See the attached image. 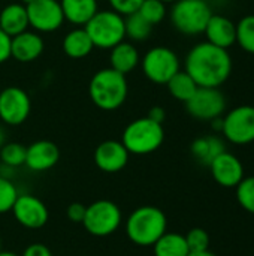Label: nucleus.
I'll return each instance as SVG.
<instances>
[{"mask_svg": "<svg viewBox=\"0 0 254 256\" xmlns=\"http://www.w3.org/2000/svg\"><path fill=\"white\" fill-rule=\"evenodd\" d=\"M91 102L103 111H115L123 106L129 94L126 75L105 68L97 70L88 84Z\"/></svg>", "mask_w": 254, "mask_h": 256, "instance_id": "obj_3", "label": "nucleus"}, {"mask_svg": "<svg viewBox=\"0 0 254 256\" xmlns=\"http://www.w3.org/2000/svg\"><path fill=\"white\" fill-rule=\"evenodd\" d=\"M130 153L123 146L121 141L106 140L100 142L94 150V164L96 166L108 174H114L121 171L129 162Z\"/></svg>", "mask_w": 254, "mask_h": 256, "instance_id": "obj_14", "label": "nucleus"}, {"mask_svg": "<svg viewBox=\"0 0 254 256\" xmlns=\"http://www.w3.org/2000/svg\"><path fill=\"white\" fill-rule=\"evenodd\" d=\"M123 222V213L120 207L109 200H97L87 206L82 225L85 231L93 237L112 236Z\"/></svg>", "mask_w": 254, "mask_h": 256, "instance_id": "obj_7", "label": "nucleus"}, {"mask_svg": "<svg viewBox=\"0 0 254 256\" xmlns=\"http://www.w3.org/2000/svg\"><path fill=\"white\" fill-rule=\"evenodd\" d=\"M28 27L27 8L22 3H9L0 10V28L7 36H16Z\"/></svg>", "mask_w": 254, "mask_h": 256, "instance_id": "obj_19", "label": "nucleus"}, {"mask_svg": "<svg viewBox=\"0 0 254 256\" xmlns=\"http://www.w3.org/2000/svg\"><path fill=\"white\" fill-rule=\"evenodd\" d=\"M222 132L225 138L235 146L254 142V106L241 105L231 110L223 117Z\"/></svg>", "mask_w": 254, "mask_h": 256, "instance_id": "obj_9", "label": "nucleus"}, {"mask_svg": "<svg viewBox=\"0 0 254 256\" xmlns=\"http://www.w3.org/2000/svg\"><path fill=\"white\" fill-rule=\"evenodd\" d=\"M162 2H163V3H166V4H168V3H175V2H177V0H162Z\"/></svg>", "mask_w": 254, "mask_h": 256, "instance_id": "obj_42", "label": "nucleus"}, {"mask_svg": "<svg viewBox=\"0 0 254 256\" xmlns=\"http://www.w3.org/2000/svg\"><path fill=\"white\" fill-rule=\"evenodd\" d=\"M204 33L207 36V42L225 50H229L237 44V24L225 15L213 14Z\"/></svg>", "mask_w": 254, "mask_h": 256, "instance_id": "obj_18", "label": "nucleus"}, {"mask_svg": "<svg viewBox=\"0 0 254 256\" xmlns=\"http://www.w3.org/2000/svg\"><path fill=\"white\" fill-rule=\"evenodd\" d=\"M31 111L28 93L21 87H6L0 90V120L9 126L22 124Z\"/></svg>", "mask_w": 254, "mask_h": 256, "instance_id": "obj_11", "label": "nucleus"}, {"mask_svg": "<svg viewBox=\"0 0 254 256\" xmlns=\"http://www.w3.org/2000/svg\"><path fill=\"white\" fill-rule=\"evenodd\" d=\"M61 46L64 54L70 58H84L94 50L93 40L84 27H75L67 32Z\"/></svg>", "mask_w": 254, "mask_h": 256, "instance_id": "obj_22", "label": "nucleus"}, {"mask_svg": "<svg viewBox=\"0 0 254 256\" xmlns=\"http://www.w3.org/2000/svg\"><path fill=\"white\" fill-rule=\"evenodd\" d=\"M45 42L37 32L25 30L10 38V57L19 63H31L43 52Z\"/></svg>", "mask_w": 254, "mask_h": 256, "instance_id": "obj_17", "label": "nucleus"}, {"mask_svg": "<svg viewBox=\"0 0 254 256\" xmlns=\"http://www.w3.org/2000/svg\"><path fill=\"white\" fill-rule=\"evenodd\" d=\"M18 195L19 194L13 183L9 178L0 176V214L9 213L12 210Z\"/></svg>", "mask_w": 254, "mask_h": 256, "instance_id": "obj_31", "label": "nucleus"}, {"mask_svg": "<svg viewBox=\"0 0 254 256\" xmlns=\"http://www.w3.org/2000/svg\"><path fill=\"white\" fill-rule=\"evenodd\" d=\"M64 21L76 27H84L99 10L97 0H60Z\"/></svg>", "mask_w": 254, "mask_h": 256, "instance_id": "obj_21", "label": "nucleus"}, {"mask_svg": "<svg viewBox=\"0 0 254 256\" xmlns=\"http://www.w3.org/2000/svg\"><path fill=\"white\" fill-rule=\"evenodd\" d=\"M189 256H217L214 255L213 252H210V250H204V252H190Z\"/></svg>", "mask_w": 254, "mask_h": 256, "instance_id": "obj_38", "label": "nucleus"}, {"mask_svg": "<svg viewBox=\"0 0 254 256\" xmlns=\"http://www.w3.org/2000/svg\"><path fill=\"white\" fill-rule=\"evenodd\" d=\"M144 75L154 84H166L180 69V58L168 46H154L141 58Z\"/></svg>", "mask_w": 254, "mask_h": 256, "instance_id": "obj_8", "label": "nucleus"}, {"mask_svg": "<svg viewBox=\"0 0 254 256\" xmlns=\"http://www.w3.org/2000/svg\"><path fill=\"white\" fill-rule=\"evenodd\" d=\"M21 256H52V254L48 246H45L42 243H33L24 249Z\"/></svg>", "mask_w": 254, "mask_h": 256, "instance_id": "obj_36", "label": "nucleus"}, {"mask_svg": "<svg viewBox=\"0 0 254 256\" xmlns=\"http://www.w3.org/2000/svg\"><path fill=\"white\" fill-rule=\"evenodd\" d=\"M127 238L141 248L153 244L166 232L168 219L163 210L154 206H142L133 210L124 225Z\"/></svg>", "mask_w": 254, "mask_h": 256, "instance_id": "obj_2", "label": "nucleus"}, {"mask_svg": "<svg viewBox=\"0 0 254 256\" xmlns=\"http://www.w3.org/2000/svg\"><path fill=\"white\" fill-rule=\"evenodd\" d=\"M237 44L249 54H254V14L237 22Z\"/></svg>", "mask_w": 254, "mask_h": 256, "instance_id": "obj_27", "label": "nucleus"}, {"mask_svg": "<svg viewBox=\"0 0 254 256\" xmlns=\"http://www.w3.org/2000/svg\"><path fill=\"white\" fill-rule=\"evenodd\" d=\"M187 246L190 252H204L210 250V236L205 230L202 228H193L190 230L186 236Z\"/></svg>", "mask_w": 254, "mask_h": 256, "instance_id": "obj_32", "label": "nucleus"}, {"mask_svg": "<svg viewBox=\"0 0 254 256\" xmlns=\"http://www.w3.org/2000/svg\"><path fill=\"white\" fill-rule=\"evenodd\" d=\"M109 63H111V66H109L111 69H114L123 75H127L133 69L138 68V64L141 63V57L133 44L123 40L111 48Z\"/></svg>", "mask_w": 254, "mask_h": 256, "instance_id": "obj_20", "label": "nucleus"}, {"mask_svg": "<svg viewBox=\"0 0 254 256\" xmlns=\"http://www.w3.org/2000/svg\"><path fill=\"white\" fill-rule=\"evenodd\" d=\"M10 212L16 222L27 230H39L45 226L49 219V212L45 202L30 194L18 195Z\"/></svg>", "mask_w": 254, "mask_h": 256, "instance_id": "obj_13", "label": "nucleus"}, {"mask_svg": "<svg viewBox=\"0 0 254 256\" xmlns=\"http://www.w3.org/2000/svg\"><path fill=\"white\" fill-rule=\"evenodd\" d=\"M85 210H87V206H84L81 202H72L66 212L67 219L72 224H82V220L85 218Z\"/></svg>", "mask_w": 254, "mask_h": 256, "instance_id": "obj_34", "label": "nucleus"}, {"mask_svg": "<svg viewBox=\"0 0 254 256\" xmlns=\"http://www.w3.org/2000/svg\"><path fill=\"white\" fill-rule=\"evenodd\" d=\"M31 2H33V0H19V3H22L24 6H27V4H30Z\"/></svg>", "mask_w": 254, "mask_h": 256, "instance_id": "obj_41", "label": "nucleus"}, {"mask_svg": "<svg viewBox=\"0 0 254 256\" xmlns=\"http://www.w3.org/2000/svg\"><path fill=\"white\" fill-rule=\"evenodd\" d=\"M192 154L204 165H210L219 154H222L223 152H226L225 142L222 138L216 136V135H210V136H201L196 138L192 142Z\"/></svg>", "mask_w": 254, "mask_h": 256, "instance_id": "obj_23", "label": "nucleus"}, {"mask_svg": "<svg viewBox=\"0 0 254 256\" xmlns=\"http://www.w3.org/2000/svg\"><path fill=\"white\" fill-rule=\"evenodd\" d=\"M60 160V150L58 147L48 140H39L31 142L27 147L25 153V164L28 170L36 172H43L57 165Z\"/></svg>", "mask_w": 254, "mask_h": 256, "instance_id": "obj_16", "label": "nucleus"}, {"mask_svg": "<svg viewBox=\"0 0 254 256\" xmlns=\"http://www.w3.org/2000/svg\"><path fill=\"white\" fill-rule=\"evenodd\" d=\"M124 30H126V38L141 42L151 34L153 26L147 20H144L138 12H135L132 15L124 16Z\"/></svg>", "mask_w": 254, "mask_h": 256, "instance_id": "obj_26", "label": "nucleus"}, {"mask_svg": "<svg viewBox=\"0 0 254 256\" xmlns=\"http://www.w3.org/2000/svg\"><path fill=\"white\" fill-rule=\"evenodd\" d=\"M27 147L19 142H6L0 148V160L4 166L18 168L25 164Z\"/></svg>", "mask_w": 254, "mask_h": 256, "instance_id": "obj_28", "label": "nucleus"}, {"mask_svg": "<svg viewBox=\"0 0 254 256\" xmlns=\"http://www.w3.org/2000/svg\"><path fill=\"white\" fill-rule=\"evenodd\" d=\"M148 118H151V120H154V122H157V123H160V124H163V122H165V118H166V111L162 108V106H153L150 111H148V116H147Z\"/></svg>", "mask_w": 254, "mask_h": 256, "instance_id": "obj_37", "label": "nucleus"}, {"mask_svg": "<svg viewBox=\"0 0 254 256\" xmlns=\"http://www.w3.org/2000/svg\"><path fill=\"white\" fill-rule=\"evenodd\" d=\"M10 58V36L0 28V64Z\"/></svg>", "mask_w": 254, "mask_h": 256, "instance_id": "obj_35", "label": "nucleus"}, {"mask_svg": "<svg viewBox=\"0 0 254 256\" xmlns=\"http://www.w3.org/2000/svg\"><path fill=\"white\" fill-rule=\"evenodd\" d=\"M0 250H1V238H0Z\"/></svg>", "mask_w": 254, "mask_h": 256, "instance_id": "obj_44", "label": "nucleus"}, {"mask_svg": "<svg viewBox=\"0 0 254 256\" xmlns=\"http://www.w3.org/2000/svg\"><path fill=\"white\" fill-rule=\"evenodd\" d=\"M165 141L163 124L148 118L141 117L130 122L123 130L121 142L130 154L144 156L151 154L162 147Z\"/></svg>", "mask_w": 254, "mask_h": 256, "instance_id": "obj_4", "label": "nucleus"}, {"mask_svg": "<svg viewBox=\"0 0 254 256\" xmlns=\"http://www.w3.org/2000/svg\"><path fill=\"white\" fill-rule=\"evenodd\" d=\"M138 14L144 20H147L151 26H156L162 22L168 14L166 3H163L162 0H144L141 8L138 9Z\"/></svg>", "mask_w": 254, "mask_h": 256, "instance_id": "obj_29", "label": "nucleus"}, {"mask_svg": "<svg viewBox=\"0 0 254 256\" xmlns=\"http://www.w3.org/2000/svg\"><path fill=\"white\" fill-rule=\"evenodd\" d=\"M237 198L240 206L254 214V176L244 177L237 186Z\"/></svg>", "mask_w": 254, "mask_h": 256, "instance_id": "obj_30", "label": "nucleus"}, {"mask_svg": "<svg viewBox=\"0 0 254 256\" xmlns=\"http://www.w3.org/2000/svg\"><path fill=\"white\" fill-rule=\"evenodd\" d=\"M6 144V134H4V129L0 126V148Z\"/></svg>", "mask_w": 254, "mask_h": 256, "instance_id": "obj_39", "label": "nucleus"}, {"mask_svg": "<svg viewBox=\"0 0 254 256\" xmlns=\"http://www.w3.org/2000/svg\"><path fill=\"white\" fill-rule=\"evenodd\" d=\"M201 2H205V3H210L211 0H201Z\"/></svg>", "mask_w": 254, "mask_h": 256, "instance_id": "obj_43", "label": "nucleus"}, {"mask_svg": "<svg viewBox=\"0 0 254 256\" xmlns=\"http://www.w3.org/2000/svg\"><path fill=\"white\" fill-rule=\"evenodd\" d=\"M25 8L28 26L37 33L55 32L64 22L60 0H33Z\"/></svg>", "mask_w": 254, "mask_h": 256, "instance_id": "obj_12", "label": "nucleus"}, {"mask_svg": "<svg viewBox=\"0 0 254 256\" xmlns=\"http://www.w3.org/2000/svg\"><path fill=\"white\" fill-rule=\"evenodd\" d=\"M0 256H19L13 252H7V250H0Z\"/></svg>", "mask_w": 254, "mask_h": 256, "instance_id": "obj_40", "label": "nucleus"}, {"mask_svg": "<svg viewBox=\"0 0 254 256\" xmlns=\"http://www.w3.org/2000/svg\"><path fill=\"white\" fill-rule=\"evenodd\" d=\"M172 26L186 36L204 33L213 12L208 3L201 0H177L171 9Z\"/></svg>", "mask_w": 254, "mask_h": 256, "instance_id": "obj_6", "label": "nucleus"}, {"mask_svg": "<svg viewBox=\"0 0 254 256\" xmlns=\"http://www.w3.org/2000/svg\"><path fill=\"white\" fill-rule=\"evenodd\" d=\"M154 256H189L190 249L186 237L178 232H165L154 244Z\"/></svg>", "mask_w": 254, "mask_h": 256, "instance_id": "obj_24", "label": "nucleus"}, {"mask_svg": "<svg viewBox=\"0 0 254 256\" xmlns=\"http://www.w3.org/2000/svg\"><path fill=\"white\" fill-rule=\"evenodd\" d=\"M168 90L171 93V96L180 102H187L198 90V84L195 82V80L186 72V70H178L168 82Z\"/></svg>", "mask_w": 254, "mask_h": 256, "instance_id": "obj_25", "label": "nucleus"}, {"mask_svg": "<svg viewBox=\"0 0 254 256\" xmlns=\"http://www.w3.org/2000/svg\"><path fill=\"white\" fill-rule=\"evenodd\" d=\"M187 112L201 122H211L222 117L226 110V99L220 88L198 87L196 93L186 102Z\"/></svg>", "mask_w": 254, "mask_h": 256, "instance_id": "obj_10", "label": "nucleus"}, {"mask_svg": "<svg viewBox=\"0 0 254 256\" xmlns=\"http://www.w3.org/2000/svg\"><path fill=\"white\" fill-rule=\"evenodd\" d=\"M142 2L144 0H109V4L114 12L120 14L121 16H127L138 12Z\"/></svg>", "mask_w": 254, "mask_h": 256, "instance_id": "obj_33", "label": "nucleus"}, {"mask_svg": "<svg viewBox=\"0 0 254 256\" xmlns=\"http://www.w3.org/2000/svg\"><path fill=\"white\" fill-rule=\"evenodd\" d=\"M184 68L198 87L220 88L229 80L234 69V62L228 50L205 40L196 44L189 51Z\"/></svg>", "mask_w": 254, "mask_h": 256, "instance_id": "obj_1", "label": "nucleus"}, {"mask_svg": "<svg viewBox=\"0 0 254 256\" xmlns=\"http://www.w3.org/2000/svg\"><path fill=\"white\" fill-rule=\"evenodd\" d=\"M84 28L91 38L94 48L99 50H111L126 38L124 16L112 9L97 10Z\"/></svg>", "mask_w": 254, "mask_h": 256, "instance_id": "obj_5", "label": "nucleus"}, {"mask_svg": "<svg viewBox=\"0 0 254 256\" xmlns=\"http://www.w3.org/2000/svg\"><path fill=\"white\" fill-rule=\"evenodd\" d=\"M0 90H1V88H0Z\"/></svg>", "mask_w": 254, "mask_h": 256, "instance_id": "obj_45", "label": "nucleus"}, {"mask_svg": "<svg viewBox=\"0 0 254 256\" xmlns=\"http://www.w3.org/2000/svg\"><path fill=\"white\" fill-rule=\"evenodd\" d=\"M208 166L214 182L223 188H237L244 178V166L241 160L229 152L219 154Z\"/></svg>", "mask_w": 254, "mask_h": 256, "instance_id": "obj_15", "label": "nucleus"}]
</instances>
